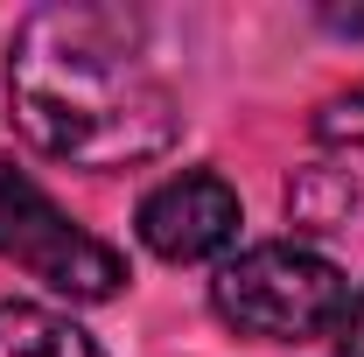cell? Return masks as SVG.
I'll use <instances>...</instances> for the list:
<instances>
[{
    "instance_id": "obj_1",
    "label": "cell",
    "mask_w": 364,
    "mask_h": 357,
    "mask_svg": "<svg viewBox=\"0 0 364 357\" xmlns=\"http://www.w3.org/2000/svg\"><path fill=\"white\" fill-rule=\"evenodd\" d=\"M7 112L70 169H140L182 134L176 91L154 78L140 14L98 0L36 7L7 49Z\"/></svg>"
},
{
    "instance_id": "obj_2",
    "label": "cell",
    "mask_w": 364,
    "mask_h": 357,
    "mask_svg": "<svg viewBox=\"0 0 364 357\" xmlns=\"http://www.w3.org/2000/svg\"><path fill=\"white\" fill-rule=\"evenodd\" d=\"M210 302L238 336L259 343H309L322 329H336V315L350 302V280L309 245H252L225 260Z\"/></svg>"
},
{
    "instance_id": "obj_3",
    "label": "cell",
    "mask_w": 364,
    "mask_h": 357,
    "mask_svg": "<svg viewBox=\"0 0 364 357\" xmlns=\"http://www.w3.org/2000/svg\"><path fill=\"white\" fill-rule=\"evenodd\" d=\"M0 260L28 267L43 287L70 294V302H112L127 280V260L105 238H91L85 224H70L43 196V182L21 176L7 154H0Z\"/></svg>"
},
{
    "instance_id": "obj_4",
    "label": "cell",
    "mask_w": 364,
    "mask_h": 357,
    "mask_svg": "<svg viewBox=\"0 0 364 357\" xmlns=\"http://www.w3.org/2000/svg\"><path fill=\"white\" fill-rule=\"evenodd\" d=\"M140 238L154 260L189 267V260H218L238 238V189L210 169H182L161 189H147L140 203Z\"/></svg>"
},
{
    "instance_id": "obj_5",
    "label": "cell",
    "mask_w": 364,
    "mask_h": 357,
    "mask_svg": "<svg viewBox=\"0 0 364 357\" xmlns=\"http://www.w3.org/2000/svg\"><path fill=\"white\" fill-rule=\"evenodd\" d=\"M0 357H105L70 315L43 302H0Z\"/></svg>"
},
{
    "instance_id": "obj_6",
    "label": "cell",
    "mask_w": 364,
    "mask_h": 357,
    "mask_svg": "<svg viewBox=\"0 0 364 357\" xmlns=\"http://www.w3.org/2000/svg\"><path fill=\"white\" fill-rule=\"evenodd\" d=\"M316 134L329 140V147H350V154H364V85L336 91L329 105L316 112Z\"/></svg>"
},
{
    "instance_id": "obj_7",
    "label": "cell",
    "mask_w": 364,
    "mask_h": 357,
    "mask_svg": "<svg viewBox=\"0 0 364 357\" xmlns=\"http://www.w3.org/2000/svg\"><path fill=\"white\" fill-rule=\"evenodd\" d=\"M336 357H364V287L343 302V315H336Z\"/></svg>"
}]
</instances>
